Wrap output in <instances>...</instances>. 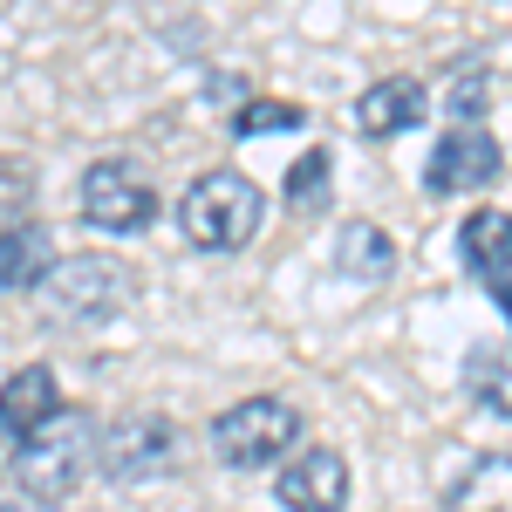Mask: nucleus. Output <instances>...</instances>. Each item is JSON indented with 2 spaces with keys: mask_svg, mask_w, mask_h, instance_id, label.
<instances>
[{
  "mask_svg": "<svg viewBox=\"0 0 512 512\" xmlns=\"http://www.w3.org/2000/svg\"><path fill=\"white\" fill-rule=\"evenodd\" d=\"M444 512H512V451H485L451 478Z\"/></svg>",
  "mask_w": 512,
  "mask_h": 512,
  "instance_id": "9b49d317",
  "label": "nucleus"
},
{
  "mask_svg": "<svg viewBox=\"0 0 512 512\" xmlns=\"http://www.w3.org/2000/svg\"><path fill=\"white\" fill-rule=\"evenodd\" d=\"M274 499L287 512H342L349 506V458L335 444H308V451H287L274 478Z\"/></svg>",
  "mask_w": 512,
  "mask_h": 512,
  "instance_id": "0eeeda50",
  "label": "nucleus"
},
{
  "mask_svg": "<svg viewBox=\"0 0 512 512\" xmlns=\"http://www.w3.org/2000/svg\"><path fill=\"white\" fill-rule=\"evenodd\" d=\"M55 287H62L69 315H82V301H89V315H103V308L123 294V274L103 260V253H89V260H55Z\"/></svg>",
  "mask_w": 512,
  "mask_h": 512,
  "instance_id": "f8f14e48",
  "label": "nucleus"
},
{
  "mask_svg": "<svg viewBox=\"0 0 512 512\" xmlns=\"http://www.w3.org/2000/svg\"><path fill=\"white\" fill-rule=\"evenodd\" d=\"M82 219L103 233H144L158 219V192L130 158H103L82 171Z\"/></svg>",
  "mask_w": 512,
  "mask_h": 512,
  "instance_id": "39448f33",
  "label": "nucleus"
},
{
  "mask_svg": "<svg viewBox=\"0 0 512 512\" xmlns=\"http://www.w3.org/2000/svg\"><path fill=\"white\" fill-rule=\"evenodd\" d=\"M96 465L117 485H158L178 465V424L171 417H123L96 437Z\"/></svg>",
  "mask_w": 512,
  "mask_h": 512,
  "instance_id": "20e7f679",
  "label": "nucleus"
},
{
  "mask_svg": "<svg viewBox=\"0 0 512 512\" xmlns=\"http://www.w3.org/2000/svg\"><path fill=\"white\" fill-rule=\"evenodd\" d=\"M287 205L294 212H321L328 205V151H308V158L287 171Z\"/></svg>",
  "mask_w": 512,
  "mask_h": 512,
  "instance_id": "dca6fc26",
  "label": "nucleus"
},
{
  "mask_svg": "<svg viewBox=\"0 0 512 512\" xmlns=\"http://www.w3.org/2000/svg\"><path fill=\"white\" fill-rule=\"evenodd\" d=\"M55 410H62V383H55V369H41V362L14 369V376L0 383V437H14V444L28 431H41Z\"/></svg>",
  "mask_w": 512,
  "mask_h": 512,
  "instance_id": "1a4fd4ad",
  "label": "nucleus"
},
{
  "mask_svg": "<svg viewBox=\"0 0 512 512\" xmlns=\"http://www.w3.org/2000/svg\"><path fill=\"white\" fill-rule=\"evenodd\" d=\"M260 219H267V198L233 164L192 178L185 198H178V226H185V239H192L198 253H239L246 239L260 233Z\"/></svg>",
  "mask_w": 512,
  "mask_h": 512,
  "instance_id": "f257e3e1",
  "label": "nucleus"
},
{
  "mask_svg": "<svg viewBox=\"0 0 512 512\" xmlns=\"http://www.w3.org/2000/svg\"><path fill=\"white\" fill-rule=\"evenodd\" d=\"M499 171H506L499 137L478 130V123H451V130L437 137L431 164H424V185H431L437 198H472V192H485V185H499Z\"/></svg>",
  "mask_w": 512,
  "mask_h": 512,
  "instance_id": "423d86ee",
  "label": "nucleus"
},
{
  "mask_svg": "<svg viewBox=\"0 0 512 512\" xmlns=\"http://www.w3.org/2000/svg\"><path fill=\"white\" fill-rule=\"evenodd\" d=\"M465 390H472V403L512 417V349L506 342H478V349L465 355Z\"/></svg>",
  "mask_w": 512,
  "mask_h": 512,
  "instance_id": "4468645a",
  "label": "nucleus"
},
{
  "mask_svg": "<svg viewBox=\"0 0 512 512\" xmlns=\"http://www.w3.org/2000/svg\"><path fill=\"white\" fill-rule=\"evenodd\" d=\"M335 260H342V274H355V280H390L396 246H390V233H383V226L355 219V226H342V233H335Z\"/></svg>",
  "mask_w": 512,
  "mask_h": 512,
  "instance_id": "2eb2a0df",
  "label": "nucleus"
},
{
  "mask_svg": "<svg viewBox=\"0 0 512 512\" xmlns=\"http://www.w3.org/2000/svg\"><path fill=\"white\" fill-rule=\"evenodd\" d=\"M212 451H219V465H233V472L280 465L287 451H301V410H294L287 396H246L233 410H219Z\"/></svg>",
  "mask_w": 512,
  "mask_h": 512,
  "instance_id": "7ed1b4c3",
  "label": "nucleus"
},
{
  "mask_svg": "<svg viewBox=\"0 0 512 512\" xmlns=\"http://www.w3.org/2000/svg\"><path fill=\"white\" fill-rule=\"evenodd\" d=\"M28 205H35V178L21 164H0V233L7 226H28Z\"/></svg>",
  "mask_w": 512,
  "mask_h": 512,
  "instance_id": "f3484780",
  "label": "nucleus"
},
{
  "mask_svg": "<svg viewBox=\"0 0 512 512\" xmlns=\"http://www.w3.org/2000/svg\"><path fill=\"white\" fill-rule=\"evenodd\" d=\"M48 274H55V239L41 233L35 219L28 226H7L0 233V287H35Z\"/></svg>",
  "mask_w": 512,
  "mask_h": 512,
  "instance_id": "ddd939ff",
  "label": "nucleus"
},
{
  "mask_svg": "<svg viewBox=\"0 0 512 512\" xmlns=\"http://www.w3.org/2000/svg\"><path fill=\"white\" fill-rule=\"evenodd\" d=\"M424 110H431V89L417 76H383L355 96V130L362 137H403L424 123Z\"/></svg>",
  "mask_w": 512,
  "mask_h": 512,
  "instance_id": "6e6552de",
  "label": "nucleus"
},
{
  "mask_svg": "<svg viewBox=\"0 0 512 512\" xmlns=\"http://www.w3.org/2000/svg\"><path fill=\"white\" fill-rule=\"evenodd\" d=\"M301 123V110H287V103H246L233 117V130L239 137H260V130H294Z\"/></svg>",
  "mask_w": 512,
  "mask_h": 512,
  "instance_id": "a211bd4d",
  "label": "nucleus"
},
{
  "mask_svg": "<svg viewBox=\"0 0 512 512\" xmlns=\"http://www.w3.org/2000/svg\"><path fill=\"white\" fill-rule=\"evenodd\" d=\"M458 253L485 287H506L512 280V212L506 205H478L472 219L458 226Z\"/></svg>",
  "mask_w": 512,
  "mask_h": 512,
  "instance_id": "9d476101",
  "label": "nucleus"
},
{
  "mask_svg": "<svg viewBox=\"0 0 512 512\" xmlns=\"http://www.w3.org/2000/svg\"><path fill=\"white\" fill-rule=\"evenodd\" d=\"M96 417L89 410H55L41 431H28L21 444H14V478H21V492L28 499H69L82 478H89V465H96Z\"/></svg>",
  "mask_w": 512,
  "mask_h": 512,
  "instance_id": "f03ea898",
  "label": "nucleus"
}]
</instances>
